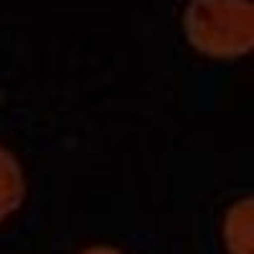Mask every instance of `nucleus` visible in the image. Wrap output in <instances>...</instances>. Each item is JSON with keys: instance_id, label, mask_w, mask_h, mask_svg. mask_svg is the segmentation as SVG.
Wrapping results in <instances>:
<instances>
[{"instance_id": "nucleus-1", "label": "nucleus", "mask_w": 254, "mask_h": 254, "mask_svg": "<svg viewBox=\"0 0 254 254\" xmlns=\"http://www.w3.org/2000/svg\"><path fill=\"white\" fill-rule=\"evenodd\" d=\"M183 26L190 46L206 56L234 59L254 46L252 0H190Z\"/></svg>"}, {"instance_id": "nucleus-2", "label": "nucleus", "mask_w": 254, "mask_h": 254, "mask_svg": "<svg viewBox=\"0 0 254 254\" xmlns=\"http://www.w3.org/2000/svg\"><path fill=\"white\" fill-rule=\"evenodd\" d=\"M252 198L239 201L237 206H231L226 211L224 221V242L229 254H252Z\"/></svg>"}, {"instance_id": "nucleus-3", "label": "nucleus", "mask_w": 254, "mask_h": 254, "mask_svg": "<svg viewBox=\"0 0 254 254\" xmlns=\"http://www.w3.org/2000/svg\"><path fill=\"white\" fill-rule=\"evenodd\" d=\"M23 193H26V186H23V173H20L18 160L5 147H0V221L20 206Z\"/></svg>"}, {"instance_id": "nucleus-4", "label": "nucleus", "mask_w": 254, "mask_h": 254, "mask_svg": "<svg viewBox=\"0 0 254 254\" xmlns=\"http://www.w3.org/2000/svg\"><path fill=\"white\" fill-rule=\"evenodd\" d=\"M81 254H125V252L112 249V247H92V249H84Z\"/></svg>"}]
</instances>
